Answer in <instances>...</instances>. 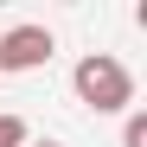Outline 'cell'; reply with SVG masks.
I'll use <instances>...</instances> for the list:
<instances>
[{
  "label": "cell",
  "instance_id": "6da1fadb",
  "mask_svg": "<svg viewBox=\"0 0 147 147\" xmlns=\"http://www.w3.org/2000/svg\"><path fill=\"white\" fill-rule=\"evenodd\" d=\"M70 90H77V102H83V109H96V115H121V109L134 102V77H128V64H121V58H109V51L77 58Z\"/></svg>",
  "mask_w": 147,
  "mask_h": 147
},
{
  "label": "cell",
  "instance_id": "7a4b0ae2",
  "mask_svg": "<svg viewBox=\"0 0 147 147\" xmlns=\"http://www.w3.org/2000/svg\"><path fill=\"white\" fill-rule=\"evenodd\" d=\"M51 51H58L51 26H13V32H0V70H38Z\"/></svg>",
  "mask_w": 147,
  "mask_h": 147
},
{
  "label": "cell",
  "instance_id": "3957f363",
  "mask_svg": "<svg viewBox=\"0 0 147 147\" xmlns=\"http://www.w3.org/2000/svg\"><path fill=\"white\" fill-rule=\"evenodd\" d=\"M26 141H32L26 121H19V115H0V147H26Z\"/></svg>",
  "mask_w": 147,
  "mask_h": 147
},
{
  "label": "cell",
  "instance_id": "277c9868",
  "mask_svg": "<svg viewBox=\"0 0 147 147\" xmlns=\"http://www.w3.org/2000/svg\"><path fill=\"white\" fill-rule=\"evenodd\" d=\"M121 147H147V115H141V109L121 121Z\"/></svg>",
  "mask_w": 147,
  "mask_h": 147
},
{
  "label": "cell",
  "instance_id": "5b68a950",
  "mask_svg": "<svg viewBox=\"0 0 147 147\" xmlns=\"http://www.w3.org/2000/svg\"><path fill=\"white\" fill-rule=\"evenodd\" d=\"M26 147H64V141H26Z\"/></svg>",
  "mask_w": 147,
  "mask_h": 147
}]
</instances>
